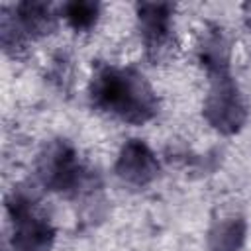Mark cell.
Listing matches in <instances>:
<instances>
[{
	"instance_id": "1",
	"label": "cell",
	"mask_w": 251,
	"mask_h": 251,
	"mask_svg": "<svg viewBox=\"0 0 251 251\" xmlns=\"http://www.w3.org/2000/svg\"><path fill=\"white\" fill-rule=\"evenodd\" d=\"M69 16H71V20H73L76 25H82V24H86V22L92 20L94 8L88 6V4H73L71 10H69Z\"/></svg>"
}]
</instances>
